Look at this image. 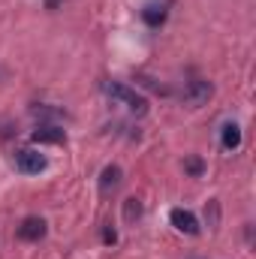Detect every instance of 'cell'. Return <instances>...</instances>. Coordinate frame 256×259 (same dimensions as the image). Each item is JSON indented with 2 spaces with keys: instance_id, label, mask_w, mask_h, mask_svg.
<instances>
[{
  "instance_id": "1",
  "label": "cell",
  "mask_w": 256,
  "mask_h": 259,
  "mask_svg": "<svg viewBox=\"0 0 256 259\" xmlns=\"http://www.w3.org/2000/svg\"><path fill=\"white\" fill-rule=\"evenodd\" d=\"M103 91L112 97V100H118V103H124L133 115H145L148 112V100H145V94H139L136 88H130L124 81H103Z\"/></svg>"
},
{
  "instance_id": "2",
  "label": "cell",
  "mask_w": 256,
  "mask_h": 259,
  "mask_svg": "<svg viewBox=\"0 0 256 259\" xmlns=\"http://www.w3.org/2000/svg\"><path fill=\"white\" fill-rule=\"evenodd\" d=\"M46 166H49V160H46V154H39L36 148H21V151H15V169H18L21 175H39Z\"/></svg>"
},
{
  "instance_id": "3",
  "label": "cell",
  "mask_w": 256,
  "mask_h": 259,
  "mask_svg": "<svg viewBox=\"0 0 256 259\" xmlns=\"http://www.w3.org/2000/svg\"><path fill=\"white\" fill-rule=\"evenodd\" d=\"M208 97H211V84L205 81V78H190L187 84H184V103L187 106H202V103H208Z\"/></svg>"
},
{
  "instance_id": "4",
  "label": "cell",
  "mask_w": 256,
  "mask_h": 259,
  "mask_svg": "<svg viewBox=\"0 0 256 259\" xmlns=\"http://www.w3.org/2000/svg\"><path fill=\"white\" fill-rule=\"evenodd\" d=\"M169 220H172V226H175L178 232H184V235H199V220H196V214L187 211V208H172Z\"/></svg>"
},
{
  "instance_id": "5",
  "label": "cell",
  "mask_w": 256,
  "mask_h": 259,
  "mask_svg": "<svg viewBox=\"0 0 256 259\" xmlns=\"http://www.w3.org/2000/svg\"><path fill=\"white\" fill-rule=\"evenodd\" d=\"M46 232H49V226H46L42 217H24L21 226H18L21 241H39V238H46Z\"/></svg>"
},
{
  "instance_id": "6",
  "label": "cell",
  "mask_w": 256,
  "mask_h": 259,
  "mask_svg": "<svg viewBox=\"0 0 256 259\" xmlns=\"http://www.w3.org/2000/svg\"><path fill=\"white\" fill-rule=\"evenodd\" d=\"M166 15H169V9H166L163 0H151V3H145V9H142V21H145L148 27H160V24L166 21Z\"/></svg>"
},
{
  "instance_id": "7",
  "label": "cell",
  "mask_w": 256,
  "mask_h": 259,
  "mask_svg": "<svg viewBox=\"0 0 256 259\" xmlns=\"http://www.w3.org/2000/svg\"><path fill=\"white\" fill-rule=\"evenodd\" d=\"M121 178H124L121 166H106V169L100 172V193H103V196L115 193V190L121 187Z\"/></svg>"
},
{
  "instance_id": "8",
  "label": "cell",
  "mask_w": 256,
  "mask_h": 259,
  "mask_svg": "<svg viewBox=\"0 0 256 259\" xmlns=\"http://www.w3.org/2000/svg\"><path fill=\"white\" fill-rule=\"evenodd\" d=\"M66 136L61 127H36L30 133V142L33 145H61Z\"/></svg>"
},
{
  "instance_id": "9",
  "label": "cell",
  "mask_w": 256,
  "mask_h": 259,
  "mask_svg": "<svg viewBox=\"0 0 256 259\" xmlns=\"http://www.w3.org/2000/svg\"><path fill=\"white\" fill-rule=\"evenodd\" d=\"M220 145H223L226 151H238V148H241V127H238L235 121H226V124L220 127Z\"/></svg>"
},
{
  "instance_id": "10",
  "label": "cell",
  "mask_w": 256,
  "mask_h": 259,
  "mask_svg": "<svg viewBox=\"0 0 256 259\" xmlns=\"http://www.w3.org/2000/svg\"><path fill=\"white\" fill-rule=\"evenodd\" d=\"M184 172H190L193 178H199V175L205 172V163H202L199 157H187V160H184Z\"/></svg>"
},
{
  "instance_id": "11",
  "label": "cell",
  "mask_w": 256,
  "mask_h": 259,
  "mask_svg": "<svg viewBox=\"0 0 256 259\" xmlns=\"http://www.w3.org/2000/svg\"><path fill=\"white\" fill-rule=\"evenodd\" d=\"M124 217H127V220H139V217H142V202H139V199H127Z\"/></svg>"
},
{
  "instance_id": "12",
  "label": "cell",
  "mask_w": 256,
  "mask_h": 259,
  "mask_svg": "<svg viewBox=\"0 0 256 259\" xmlns=\"http://www.w3.org/2000/svg\"><path fill=\"white\" fill-rule=\"evenodd\" d=\"M103 241H106V244H115V241H118V232H115L112 226H106V229H103Z\"/></svg>"
}]
</instances>
